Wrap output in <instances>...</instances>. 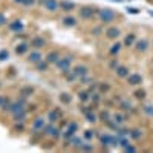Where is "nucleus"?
Instances as JSON below:
<instances>
[{
	"label": "nucleus",
	"mask_w": 153,
	"mask_h": 153,
	"mask_svg": "<svg viewBox=\"0 0 153 153\" xmlns=\"http://www.w3.org/2000/svg\"><path fill=\"white\" fill-rule=\"evenodd\" d=\"M98 19L103 25H110L112 22H115L117 19V14L110 9V8H101L98 11Z\"/></svg>",
	"instance_id": "nucleus-1"
},
{
	"label": "nucleus",
	"mask_w": 153,
	"mask_h": 153,
	"mask_svg": "<svg viewBox=\"0 0 153 153\" xmlns=\"http://www.w3.org/2000/svg\"><path fill=\"white\" fill-rule=\"evenodd\" d=\"M72 61H74V57H72V55H65V57H60V60L55 63V66H57V69H58L61 74H66V72H69V71L72 69V68H71Z\"/></svg>",
	"instance_id": "nucleus-2"
},
{
	"label": "nucleus",
	"mask_w": 153,
	"mask_h": 153,
	"mask_svg": "<svg viewBox=\"0 0 153 153\" xmlns=\"http://www.w3.org/2000/svg\"><path fill=\"white\" fill-rule=\"evenodd\" d=\"M45 126H46V118H43V117H37V118H34V120H32V126H31V130H32L31 133H32L34 136L43 133Z\"/></svg>",
	"instance_id": "nucleus-3"
},
{
	"label": "nucleus",
	"mask_w": 153,
	"mask_h": 153,
	"mask_svg": "<svg viewBox=\"0 0 153 153\" xmlns=\"http://www.w3.org/2000/svg\"><path fill=\"white\" fill-rule=\"evenodd\" d=\"M98 11L100 9H97L94 6H81L78 9V14H80V19H83V20H91L95 14H98Z\"/></svg>",
	"instance_id": "nucleus-4"
},
{
	"label": "nucleus",
	"mask_w": 153,
	"mask_h": 153,
	"mask_svg": "<svg viewBox=\"0 0 153 153\" xmlns=\"http://www.w3.org/2000/svg\"><path fill=\"white\" fill-rule=\"evenodd\" d=\"M43 135L45 136H51V138H54V139H57L58 136H61L60 129H58L57 126H54V123H46L45 129H43Z\"/></svg>",
	"instance_id": "nucleus-5"
},
{
	"label": "nucleus",
	"mask_w": 153,
	"mask_h": 153,
	"mask_svg": "<svg viewBox=\"0 0 153 153\" xmlns=\"http://www.w3.org/2000/svg\"><path fill=\"white\" fill-rule=\"evenodd\" d=\"M150 45L152 43H150L149 38L143 37L141 40H136V43L133 45V49H135V52H138V54H144V52H147V51H149Z\"/></svg>",
	"instance_id": "nucleus-6"
},
{
	"label": "nucleus",
	"mask_w": 153,
	"mask_h": 153,
	"mask_svg": "<svg viewBox=\"0 0 153 153\" xmlns=\"http://www.w3.org/2000/svg\"><path fill=\"white\" fill-rule=\"evenodd\" d=\"M38 2H40L45 6V9L49 11V12H55V11L60 9V2L58 0H38Z\"/></svg>",
	"instance_id": "nucleus-7"
},
{
	"label": "nucleus",
	"mask_w": 153,
	"mask_h": 153,
	"mask_svg": "<svg viewBox=\"0 0 153 153\" xmlns=\"http://www.w3.org/2000/svg\"><path fill=\"white\" fill-rule=\"evenodd\" d=\"M126 81H127L129 86H139L143 83V75L138 74V72H130L129 76L126 78Z\"/></svg>",
	"instance_id": "nucleus-8"
},
{
	"label": "nucleus",
	"mask_w": 153,
	"mask_h": 153,
	"mask_svg": "<svg viewBox=\"0 0 153 153\" xmlns=\"http://www.w3.org/2000/svg\"><path fill=\"white\" fill-rule=\"evenodd\" d=\"M29 45H31L32 49H42V48L46 46V40L43 37H40V35H34L29 40Z\"/></svg>",
	"instance_id": "nucleus-9"
},
{
	"label": "nucleus",
	"mask_w": 153,
	"mask_h": 153,
	"mask_svg": "<svg viewBox=\"0 0 153 153\" xmlns=\"http://www.w3.org/2000/svg\"><path fill=\"white\" fill-rule=\"evenodd\" d=\"M104 34H106V38H109V40H118V37L121 35V31L118 26H109L104 31Z\"/></svg>",
	"instance_id": "nucleus-10"
},
{
	"label": "nucleus",
	"mask_w": 153,
	"mask_h": 153,
	"mask_svg": "<svg viewBox=\"0 0 153 153\" xmlns=\"http://www.w3.org/2000/svg\"><path fill=\"white\" fill-rule=\"evenodd\" d=\"M42 60H43V54L40 52V49H34L28 54V61L32 63V65H37V63L42 61Z\"/></svg>",
	"instance_id": "nucleus-11"
},
{
	"label": "nucleus",
	"mask_w": 153,
	"mask_h": 153,
	"mask_svg": "<svg viewBox=\"0 0 153 153\" xmlns=\"http://www.w3.org/2000/svg\"><path fill=\"white\" fill-rule=\"evenodd\" d=\"M100 138V144H101V147L103 149H110L112 147V138H113V135H110V133H103V135H100L98 136Z\"/></svg>",
	"instance_id": "nucleus-12"
},
{
	"label": "nucleus",
	"mask_w": 153,
	"mask_h": 153,
	"mask_svg": "<svg viewBox=\"0 0 153 153\" xmlns=\"http://www.w3.org/2000/svg\"><path fill=\"white\" fill-rule=\"evenodd\" d=\"M72 72L75 74V76L76 78H81V76H84V75H87L89 74V68L86 66V65H76L75 68H72Z\"/></svg>",
	"instance_id": "nucleus-13"
},
{
	"label": "nucleus",
	"mask_w": 153,
	"mask_h": 153,
	"mask_svg": "<svg viewBox=\"0 0 153 153\" xmlns=\"http://www.w3.org/2000/svg\"><path fill=\"white\" fill-rule=\"evenodd\" d=\"M8 29L12 31V32H16V34H19V32H22L25 29V25H23L22 20H14V22H11L8 25Z\"/></svg>",
	"instance_id": "nucleus-14"
},
{
	"label": "nucleus",
	"mask_w": 153,
	"mask_h": 153,
	"mask_svg": "<svg viewBox=\"0 0 153 153\" xmlns=\"http://www.w3.org/2000/svg\"><path fill=\"white\" fill-rule=\"evenodd\" d=\"M136 34L135 32H129L126 37H124V42H123V46L124 48H133V45L136 43Z\"/></svg>",
	"instance_id": "nucleus-15"
},
{
	"label": "nucleus",
	"mask_w": 153,
	"mask_h": 153,
	"mask_svg": "<svg viewBox=\"0 0 153 153\" xmlns=\"http://www.w3.org/2000/svg\"><path fill=\"white\" fill-rule=\"evenodd\" d=\"M60 118H61V112H60L58 109H52V110H49L48 117H46V120H48L49 123H54V124H55Z\"/></svg>",
	"instance_id": "nucleus-16"
},
{
	"label": "nucleus",
	"mask_w": 153,
	"mask_h": 153,
	"mask_svg": "<svg viewBox=\"0 0 153 153\" xmlns=\"http://www.w3.org/2000/svg\"><path fill=\"white\" fill-rule=\"evenodd\" d=\"M115 74H117V76H118V78H123V80H126L127 76H129V74H130V69L127 68V66H124V65H120V66H118V69L115 71Z\"/></svg>",
	"instance_id": "nucleus-17"
},
{
	"label": "nucleus",
	"mask_w": 153,
	"mask_h": 153,
	"mask_svg": "<svg viewBox=\"0 0 153 153\" xmlns=\"http://www.w3.org/2000/svg\"><path fill=\"white\" fill-rule=\"evenodd\" d=\"M76 8V5L74 2H71V0H61L60 2V9L65 11V12H71Z\"/></svg>",
	"instance_id": "nucleus-18"
},
{
	"label": "nucleus",
	"mask_w": 153,
	"mask_h": 153,
	"mask_svg": "<svg viewBox=\"0 0 153 153\" xmlns=\"http://www.w3.org/2000/svg\"><path fill=\"white\" fill-rule=\"evenodd\" d=\"M112 120L117 123V124L123 126V124L127 121V117H126V113L121 110V112H115V113H112Z\"/></svg>",
	"instance_id": "nucleus-19"
},
{
	"label": "nucleus",
	"mask_w": 153,
	"mask_h": 153,
	"mask_svg": "<svg viewBox=\"0 0 153 153\" xmlns=\"http://www.w3.org/2000/svg\"><path fill=\"white\" fill-rule=\"evenodd\" d=\"M45 60L49 63V65H55V63L60 60V52L58 51H51V52L45 57Z\"/></svg>",
	"instance_id": "nucleus-20"
},
{
	"label": "nucleus",
	"mask_w": 153,
	"mask_h": 153,
	"mask_svg": "<svg viewBox=\"0 0 153 153\" xmlns=\"http://www.w3.org/2000/svg\"><path fill=\"white\" fill-rule=\"evenodd\" d=\"M61 22H63V26L65 28H75L76 26V19L72 16H65L61 19Z\"/></svg>",
	"instance_id": "nucleus-21"
},
{
	"label": "nucleus",
	"mask_w": 153,
	"mask_h": 153,
	"mask_svg": "<svg viewBox=\"0 0 153 153\" xmlns=\"http://www.w3.org/2000/svg\"><path fill=\"white\" fill-rule=\"evenodd\" d=\"M69 141H71V146H72L75 150H80V149H81V146L84 144L86 139H84V138H78V136L75 135V136H72V138L69 139Z\"/></svg>",
	"instance_id": "nucleus-22"
},
{
	"label": "nucleus",
	"mask_w": 153,
	"mask_h": 153,
	"mask_svg": "<svg viewBox=\"0 0 153 153\" xmlns=\"http://www.w3.org/2000/svg\"><path fill=\"white\" fill-rule=\"evenodd\" d=\"M29 48H31L29 43H25V42H23V43H19V45L16 46L14 51H16V54H17V55H25V54H26L28 51H29Z\"/></svg>",
	"instance_id": "nucleus-23"
},
{
	"label": "nucleus",
	"mask_w": 153,
	"mask_h": 153,
	"mask_svg": "<svg viewBox=\"0 0 153 153\" xmlns=\"http://www.w3.org/2000/svg\"><path fill=\"white\" fill-rule=\"evenodd\" d=\"M121 49H123V43L115 42V43L109 48V54H110L112 57H118V54L121 52Z\"/></svg>",
	"instance_id": "nucleus-24"
},
{
	"label": "nucleus",
	"mask_w": 153,
	"mask_h": 153,
	"mask_svg": "<svg viewBox=\"0 0 153 153\" xmlns=\"http://www.w3.org/2000/svg\"><path fill=\"white\" fill-rule=\"evenodd\" d=\"M35 92V89H34V86H23V87H20V97H23V98H29L32 94Z\"/></svg>",
	"instance_id": "nucleus-25"
},
{
	"label": "nucleus",
	"mask_w": 153,
	"mask_h": 153,
	"mask_svg": "<svg viewBox=\"0 0 153 153\" xmlns=\"http://www.w3.org/2000/svg\"><path fill=\"white\" fill-rule=\"evenodd\" d=\"M144 136V132L143 129H138V127H135V129H130V133H129V138H132L133 141H139Z\"/></svg>",
	"instance_id": "nucleus-26"
},
{
	"label": "nucleus",
	"mask_w": 153,
	"mask_h": 153,
	"mask_svg": "<svg viewBox=\"0 0 153 153\" xmlns=\"http://www.w3.org/2000/svg\"><path fill=\"white\" fill-rule=\"evenodd\" d=\"M26 117H28V109H23V110H20V112L12 115V120H14V123H19V121H23L25 123Z\"/></svg>",
	"instance_id": "nucleus-27"
},
{
	"label": "nucleus",
	"mask_w": 153,
	"mask_h": 153,
	"mask_svg": "<svg viewBox=\"0 0 153 153\" xmlns=\"http://www.w3.org/2000/svg\"><path fill=\"white\" fill-rule=\"evenodd\" d=\"M118 107H120V110H123V112H133V106H132V103H130L129 100H121L120 104H118Z\"/></svg>",
	"instance_id": "nucleus-28"
},
{
	"label": "nucleus",
	"mask_w": 153,
	"mask_h": 153,
	"mask_svg": "<svg viewBox=\"0 0 153 153\" xmlns=\"http://www.w3.org/2000/svg\"><path fill=\"white\" fill-rule=\"evenodd\" d=\"M58 100H60V103H61V104L68 106V104L72 103V95H71L69 92H61V94L58 95Z\"/></svg>",
	"instance_id": "nucleus-29"
},
{
	"label": "nucleus",
	"mask_w": 153,
	"mask_h": 153,
	"mask_svg": "<svg viewBox=\"0 0 153 153\" xmlns=\"http://www.w3.org/2000/svg\"><path fill=\"white\" fill-rule=\"evenodd\" d=\"M141 110H143V113L146 115V117L153 118V104H152V103H146V104H143V106H141Z\"/></svg>",
	"instance_id": "nucleus-30"
},
{
	"label": "nucleus",
	"mask_w": 153,
	"mask_h": 153,
	"mask_svg": "<svg viewBox=\"0 0 153 153\" xmlns=\"http://www.w3.org/2000/svg\"><path fill=\"white\" fill-rule=\"evenodd\" d=\"M110 89H112V86L107 83V81H100L98 83V92L100 94H107V92H110Z\"/></svg>",
	"instance_id": "nucleus-31"
},
{
	"label": "nucleus",
	"mask_w": 153,
	"mask_h": 153,
	"mask_svg": "<svg viewBox=\"0 0 153 153\" xmlns=\"http://www.w3.org/2000/svg\"><path fill=\"white\" fill-rule=\"evenodd\" d=\"M76 97H78L80 103H87V101H91V92L89 91H80L78 94H76Z\"/></svg>",
	"instance_id": "nucleus-32"
},
{
	"label": "nucleus",
	"mask_w": 153,
	"mask_h": 153,
	"mask_svg": "<svg viewBox=\"0 0 153 153\" xmlns=\"http://www.w3.org/2000/svg\"><path fill=\"white\" fill-rule=\"evenodd\" d=\"M49 63L46 61V60H42V61H38L37 65H35V69L38 71V72H48L49 71Z\"/></svg>",
	"instance_id": "nucleus-33"
},
{
	"label": "nucleus",
	"mask_w": 153,
	"mask_h": 153,
	"mask_svg": "<svg viewBox=\"0 0 153 153\" xmlns=\"http://www.w3.org/2000/svg\"><path fill=\"white\" fill-rule=\"evenodd\" d=\"M133 97L136 98V100H139V101H144L146 100V97H147V92H146V89H136V91L133 92Z\"/></svg>",
	"instance_id": "nucleus-34"
},
{
	"label": "nucleus",
	"mask_w": 153,
	"mask_h": 153,
	"mask_svg": "<svg viewBox=\"0 0 153 153\" xmlns=\"http://www.w3.org/2000/svg\"><path fill=\"white\" fill-rule=\"evenodd\" d=\"M98 120H100V121H103L104 124H106L107 121H110V120H112V113H110V110H107V109H106V110H103V112L100 113Z\"/></svg>",
	"instance_id": "nucleus-35"
},
{
	"label": "nucleus",
	"mask_w": 153,
	"mask_h": 153,
	"mask_svg": "<svg viewBox=\"0 0 153 153\" xmlns=\"http://www.w3.org/2000/svg\"><path fill=\"white\" fill-rule=\"evenodd\" d=\"M120 65H121V63H120V60H118L117 57H113V58H110V61L107 63V66H109V69H110V71H113V72H115V71L118 69V66H120Z\"/></svg>",
	"instance_id": "nucleus-36"
},
{
	"label": "nucleus",
	"mask_w": 153,
	"mask_h": 153,
	"mask_svg": "<svg viewBox=\"0 0 153 153\" xmlns=\"http://www.w3.org/2000/svg\"><path fill=\"white\" fill-rule=\"evenodd\" d=\"M84 118H86V121H87V123H92V124L98 121V117L94 113V110H89V112L84 115Z\"/></svg>",
	"instance_id": "nucleus-37"
},
{
	"label": "nucleus",
	"mask_w": 153,
	"mask_h": 153,
	"mask_svg": "<svg viewBox=\"0 0 153 153\" xmlns=\"http://www.w3.org/2000/svg\"><path fill=\"white\" fill-rule=\"evenodd\" d=\"M63 75H65V78H66V81H68V83H74L75 80H78V78L75 76V74L72 72V69H71L69 72H66V74H63Z\"/></svg>",
	"instance_id": "nucleus-38"
},
{
	"label": "nucleus",
	"mask_w": 153,
	"mask_h": 153,
	"mask_svg": "<svg viewBox=\"0 0 153 153\" xmlns=\"http://www.w3.org/2000/svg\"><path fill=\"white\" fill-rule=\"evenodd\" d=\"M75 135H76V133H75V132H72L71 129H66L65 132L61 133V136H63V139H65V141H69V139H71L72 136H75Z\"/></svg>",
	"instance_id": "nucleus-39"
},
{
	"label": "nucleus",
	"mask_w": 153,
	"mask_h": 153,
	"mask_svg": "<svg viewBox=\"0 0 153 153\" xmlns=\"http://www.w3.org/2000/svg\"><path fill=\"white\" fill-rule=\"evenodd\" d=\"M91 101H92L94 104H98L100 101H101V94H100V92H97V91H95V92H92V94H91Z\"/></svg>",
	"instance_id": "nucleus-40"
},
{
	"label": "nucleus",
	"mask_w": 153,
	"mask_h": 153,
	"mask_svg": "<svg viewBox=\"0 0 153 153\" xmlns=\"http://www.w3.org/2000/svg\"><path fill=\"white\" fill-rule=\"evenodd\" d=\"M11 103H12V101H11L9 98H5V97H3V103H2V107H0V109H2L3 112H8L9 107H11Z\"/></svg>",
	"instance_id": "nucleus-41"
},
{
	"label": "nucleus",
	"mask_w": 153,
	"mask_h": 153,
	"mask_svg": "<svg viewBox=\"0 0 153 153\" xmlns=\"http://www.w3.org/2000/svg\"><path fill=\"white\" fill-rule=\"evenodd\" d=\"M94 81H95V80H94V78H91V76H89V74L80 78V84H86V86H89V84L94 83Z\"/></svg>",
	"instance_id": "nucleus-42"
},
{
	"label": "nucleus",
	"mask_w": 153,
	"mask_h": 153,
	"mask_svg": "<svg viewBox=\"0 0 153 153\" xmlns=\"http://www.w3.org/2000/svg\"><path fill=\"white\" fill-rule=\"evenodd\" d=\"M94 136H95V130H84V133H83V138L86 141H92Z\"/></svg>",
	"instance_id": "nucleus-43"
},
{
	"label": "nucleus",
	"mask_w": 153,
	"mask_h": 153,
	"mask_svg": "<svg viewBox=\"0 0 153 153\" xmlns=\"http://www.w3.org/2000/svg\"><path fill=\"white\" fill-rule=\"evenodd\" d=\"M12 130H14V132H17V133H22V132L25 130V124H23V121H19V123H16V124H14V127H12Z\"/></svg>",
	"instance_id": "nucleus-44"
},
{
	"label": "nucleus",
	"mask_w": 153,
	"mask_h": 153,
	"mask_svg": "<svg viewBox=\"0 0 153 153\" xmlns=\"http://www.w3.org/2000/svg\"><path fill=\"white\" fill-rule=\"evenodd\" d=\"M81 152H94V146L91 144V141H84V144L80 149Z\"/></svg>",
	"instance_id": "nucleus-45"
},
{
	"label": "nucleus",
	"mask_w": 153,
	"mask_h": 153,
	"mask_svg": "<svg viewBox=\"0 0 153 153\" xmlns=\"http://www.w3.org/2000/svg\"><path fill=\"white\" fill-rule=\"evenodd\" d=\"M66 129H71L72 132H78V129H80V127H78V123H75V121H69L68 123V126H66Z\"/></svg>",
	"instance_id": "nucleus-46"
},
{
	"label": "nucleus",
	"mask_w": 153,
	"mask_h": 153,
	"mask_svg": "<svg viewBox=\"0 0 153 153\" xmlns=\"http://www.w3.org/2000/svg\"><path fill=\"white\" fill-rule=\"evenodd\" d=\"M92 35L94 37H100L101 34H104V31H103V28H101V26H95V28H92Z\"/></svg>",
	"instance_id": "nucleus-47"
},
{
	"label": "nucleus",
	"mask_w": 153,
	"mask_h": 153,
	"mask_svg": "<svg viewBox=\"0 0 153 153\" xmlns=\"http://www.w3.org/2000/svg\"><path fill=\"white\" fill-rule=\"evenodd\" d=\"M8 57H9L8 49H2V51H0V61H5V60H8Z\"/></svg>",
	"instance_id": "nucleus-48"
},
{
	"label": "nucleus",
	"mask_w": 153,
	"mask_h": 153,
	"mask_svg": "<svg viewBox=\"0 0 153 153\" xmlns=\"http://www.w3.org/2000/svg\"><path fill=\"white\" fill-rule=\"evenodd\" d=\"M123 150H124V152H130V153H132V152H136L138 149H136V147H133L132 144H129V146H126Z\"/></svg>",
	"instance_id": "nucleus-49"
},
{
	"label": "nucleus",
	"mask_w": 153,
	"mask_h": 153,
	"mask_svg": "<svg viewBox=\"0 0 153 153\" xmlns=\"http://www.w3.org/2000/svg\"><path fill=\"white\" fill-rule=\"evenodd\" d=\"M6 16L3 14V12H0V26H3V25H6Z\"/></svg>",
	"instance_id": "nucleus-50"
},
{
	"label": "nucleus",
	"mask_w": 153,
	"mask_h": 153,
	"mask_svg": "<svg viewBox=\"0 0 153 153\" xmlns=\"http://www.w3.org/2000/svg\"><path fill=\"white\" fill-rule=\"evenodd\" d=\"M34 3H35V0H25L23 6H34Z\"/></svg>",
	"instance_id": "nucleus-51"
},
{
	"label": "nucleus",
	"mask_w": 153,
	"mask_h": 153,
	"mask_svg": "<svg viewBox=\"0 0 153 153\" xmlns=\"http://www.w3.org/2000/svg\"><path fill=\"white\" fill-rule=\"evenodd\" d=\"M127 12H129V14H139V9H136V8H127Z\"/></svg>",
	"instance_id": "nucleus-52"
},
{
	"label": "nucleus",
	"mask_w": 153,
	"mask_h": 153,
	"mask_svg": "<svg viewBox=\"0 0 153 153\" xmlns=\"http://www.w3.org/2000/svg\"><path fill=\"white\" fill-rule=\"evenodd\" d=\"M14 2H16V3H19V5H23L25 0H14Z\"/></svg>",
	"instance_id": "nucleus-53"
},
{
	"label": "nucleus",
	"mask_w": 153,
	"mask_h": 153,
	"mask_svg": "<svg viewBox=\"0 0 153 153\" xmlns=\"http://www.w3.org/2000/svg\"><path fill=\"white\" fill-rule=\"evenodd\" d=\"M2 103H3V97H0V107H2Z\"/></svg>",
	"instance_id": "nucleus-54"
},
{
	"label": "nucleus",
	"mask_w": 153,
	"mask_h": 153,
	"mask_svg": "<svg viewBox=\"0 0 153 153\" xmlns=\"http://www.w3.org/2000/svg\"><path fill=\"white\" fill-rule=\"evenodd\" d=\"M112 2H117V3H121V2H123V0H112Z\"/></svg>",
	"instance_id": "nucleus-55"
},
{
	"label": "nucleus",
	"mask_w": 153,
	"mask_h": 153,
	"mask_svg": "<svg viewBox=\"0 0 153 153\" xmlns=\"http://www.w3.org/2000/svg\"><path fill=\"white\" fill-rule=\"evenodd\" d=\"M152 46H153V40H152Z\"/></svg>",
	"instance_id": "nucleus-56"
},
{
	"label": "nucleus",
	"mask_w": 153,
	"mask_h": 153,
	"mask_svg": "<svg viewBox=\"0 0 153 153\" xmlns=\"http://www.w3.org/2000/svg\"><path fill=\"white\" fill-rule=\"evenodd\" d=\"M0 87H2V83H0Z\"/></svg>",
	"instance_id": "nucleus-57"
},
{
	"label": "nucleus",
	"mask_w": 153,
	"mask_h": 153,
	"mask_svg": "<svg viewBox=\"0 0 153 153\" xmlns=\"http://www.w3.org/2000/svg\"><path fill=\"white\" fill-rule=\"evenodd\" d=\"M152 63H153V58H152Z\"/></svg>",
	"instance_id": "nucleus-58"
}]
</instances>
